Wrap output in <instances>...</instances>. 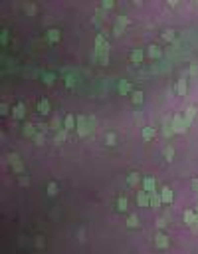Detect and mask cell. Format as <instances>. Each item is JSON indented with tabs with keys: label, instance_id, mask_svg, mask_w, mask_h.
Instances as JSON below:
<instances>
[{
	"label": "cell",
	"instance_id": "cell-12",
	"mask_svg": "<svg viewBox=\"0 0 198 254\" xmlns=\"http://www.w3.org/2000/svg\"><path fill=\"white\" fill-rule=\"evenodd\" d=\"M143 137H145V139H152V137H155V129H152V127H145V129H143Z\"/></svg>",
	"mask_w": 198,
	"mask_h": 254
},
{
	"label": "cell",
	"instance_id": "cell-8",
	"mask_svg": "<svg viewBox=\"0 0 198 254\" xmlns=\"http://www.w3.org/2000/svg\"><path fill=\"white\" fill-rule=\"evenodd\" d=\"M160 201H163V199H160L158 194H155V193H149V202H151L152 207H158V205H160Z\"/></svg>",
	"mask_w": 198,
	"mask_h": 254
},
{
	"label": "cell",
	"instance_id": "cell-24",
	"mask_svg": "<svg viewBox=\"0 0 198 254\" xmlns=\"http://www.w3.org/2000/svg\"><path fill=\"white\" fill-rule=\"evenodd\" d=\"M117 205H119V208H121V210H125V208H127V199H123V197H121V199L117 201Z\"/></svg>",
	"mask_w": 198,
	"mask_h": 254
},
{
	"label": "cell",
	"instance_id": "cell-5",
	"mask_svg": "<svg viewBox=\"0 0 198 254\" xmlns=\"http://www.w3.org/2000/svg\"><path fill=\"white\" fill-rule=\"evenodd\" d=\"M38 111L40 113H48V111H50V103H48L46 99H40L38 101Z\"/></svg>",
	"mask_w": 198,
	"mask_h": 254
},
{
	"label": "cell",
	"instance_id": "cell-9",
	"mask_svg": "<svg viewBox=\"0 0 198 254\" xmlns=\"http://www.w3.org/2000/svg\"><path fill=\"white\" fill-rule=\"evenodd\" d=\"M160 199L165 202H171L172 201V193H171V189H163V193H160Z\"/></svg>",
	"mask_w": 198,
	"mask_h": 254
},
{
	"label": "cell",
	"instance_id": "cell-17",
	"mask_svg": "<svg viewBox=\"0 0 198 254\" xmlns=\"http://www.w3.org/2000/svg\"><path fill=\"white\" fill-rule=\"evenodd\" d=\"M127 224H129V226L131 228H135L139 224V218H137V214H131V216H129V221H127Z\"/></svg>",
	"mask_w": 198,
	"mask_h": 254
},
{
	"label": "cell",
	"instance_id": "cell-22",
	"mask_svg": "<svg viewBox=\"0 0 198 254\" xmlns=\"http://www.w3.org/2000/svg\"><path fill=\"white\" fill-rule=\"evenodd\" d=\"M139 183V175L137 173H131L129 175V185H137Z\"/></svg>",
	"mask_w": 198,
	"mask_h": 254
},
{
	"label": "cell",
	"instance_id": "cell-19",
	"mask_svg": "<svg viewBox=\"0 0 198 254\" xmlns=\"http://www.w3.org/2000/svg\"><path fill=\"white\" fill-rule=\"evenodd\" d=\"M129 89H131V86H129V81H123V83H119V91H121V94H127Z\"/></svg>",
	"mask_w": 198,
	"mask_h": 254
},
{
	"label": "cell",
	"instance_id": "cell-21",
	"mask_svg": "<svg viewBox=\"0 0 198 254\" xmlns=\"http://www.w3.org/2000/svg\"><path fill=\"white\" fill-rule=\"evenodd\" d=\"M73 123H75V119H73V115H67L66 117V129H72Z\"/></svg>",
	"mask_w": 198,
	"mask_h": 254
},
{
	"label": "cell",
	"instance_id": "cell-23",
	"mask_svg": "<svg viewBox=\"0 0 198 254\" xmlns=\"http://www.w3.org/2000/svg\"><path fill=\"white\" fill-rule=\"evenodd\" d=\"M58 193V185L56 183H50V187H48V194H56Z\"/></svg>",
	"mask_w": 198,
	"mask_h": 254
},
{
	"label": "cell",
	"instance_id": "cell-10",
	"mask_svg": "<svg viewBox=\"0 0 198 254\" xmlns=\"http://www.w3.org/2000/svg\"><path fill=\"white\" fill-rule=\"evenodd\" d=\"M48 38H50L52 42H58V40H59V30H56V28H52V30L48 32Z\"/></svg>",
	"mask_w": 198,
	"mask_h": 254
},
{
	"label": "cell",
	"instance_id": "cell-6",
	"mask_svg": "<svg viewBox=\"0 0 198 254\" xmlns=\"http://www.w3.org/2000/svg\"><path fill=\"white\" fill-rule=\"evenodd\" d=\"M143 185H145V191H147V193H155V179H151V177H149V179H145V183H143Z\"/></svg>",
	"mask_w": 198,
	"mask_h": 254
},
{
	"label": "cell",
	"instance_id": "cell-18",
	"mask_svg": "<svg viewBox=\"0 0 198 254\" xmlns=\"http://www.w3.org/2000/svg\"><path fill=\"white\" fill-rule=\"evenodd\" d=\"M163 155H165V159H166V161H171L172 157H174V149H172V147H166Z\"/></svg>",
	"mask_w": 198,
	"mask_h": 254
},
{
	"label": "cell",
	"instance_id": "cell-3",
	"mask_svg": "<svg viewBox=\"0 0 198 254\" xmlns=\"http://www.w3.org/2000/svg\"><path fill=\"white\" fill-rule=\"evenodd\" d=\"M137 202L141 205V207H145V205H149V193L147 191H143V193L137 194Z\"/></svg>",
	"mask_w": 198,
	"mask_h": 254
},
{
	"label": "cell",
	"instance_id": "cell-4",
	"mask_svg": "<svg viewBox=\"0 0 198 254\" xmlns=\"http://www.w3.org/2000/svg\"><path fill=\"white\" fill-rule=\"evenodd\" d=\"M24 113H26V107H24V103H18V105L14 107V117H24Z\"/></svg>",
	"mask_w": 198,
	"mask_h": 254
},
{
	"label": "cell",
	"instance_id": "cell-2",
	"mask_svg": "<svg viewBox=\"0 0 198 254\" xmlns=\"http://www.w3.org/2000/svg\"><path fill=\"white\" fill-rule=\"evenodd\" d=\"M155 244L158 248H166L168 246V238H166L165 234H157V238H155Z\"/></svg>",
	"mask_w": 198,
	"mask_h": 254
},
{
	"label": "cell",
	"instance_id": "cell-26",
	"mask_svg": "<svg viewBox=\"0 0 198 254\" xmlns=\"http://www.w3.org/2000/svg\"><path fill=\"white\" fill-rule=\"evenodd\" d=\"M163 36H165V40H171L172 36H174V32H172V30H166V32L163 34Z\"/></svg>",
	"mask_w": 198,
	"mask_h": 254
},
{
	"label": "cell",
	"instance_id": "cell-25",
	"mask_svg": "<svg viewBox=\"0 0 198 254\" xmlns=\"http://www.w3.org/2000/svg\"><path fill=\"white\" fill-rule=\"evenodd\" d=\"M105 141L109 143V145H113V143H115V135H113V133H109V135L105 137Z\"/></svg>",
	"mask_w": 198,
	"mask_h": 254
},
{
	"label": "cell",
	"instance_id": "cell-16",
	"mask_svg": "<svg viewBox=\"0 0 198 254\" xmlns=\"http://www.w3.org/2000/svg\"><path fill=\"white\" fill-rule=\"evenodd\" d=\"M176 91H178V94H186V81L184 80H180L176 83Z\"/></svg>",
	"mask_w": 198,
	"mask_h": 254
},
{
	"label": "cell",
	"instance_id": "cell-7",
	"mask_svg": "<svg viewBox=\"0 0 198 254\" xmlns=\"http://www.w3.org/2000/svg\"><path fill=\"white\" fill-rule=\"evenodd\" d=\"M77 121H79V135H85L87 131H89V127L85 125V121H87V119H85V117H79Z\"/></svg>",
	"mask_w": 198,
	"mask_h": 254
},
{
	"label": "cell",
	"instance_id": "cell-20",
	"mask_svg": "<svg viewBox=\"0 0 198 254\" xmlns=\"http://www.w3.org/2000/svg\"><path fill=\"white\" fill-rule=\"evenodd\" d=\"M131 99H133V103H141V101H143V94H141V91H135Z\"/></svg>",
	"mask_w": 198,
	"mask_h": 254
},
{
	"label": "cell",
	"instance_id": "cell-14",
	"mask_svg": "<svg viewBox=\"0 0 198 254\" xmlns=\"http://www.w3.org/2000/svg\"><path fill=\"white\" fill-rule=\"evenodd\" d=\"M10 161L14 163V167H16V171H22V163H20L18 155H10Z\"/></svg>",
	"mask_w": 198,
	"mask_h": 254
},
{
	"label": "cell",
	"instance_id": "cell-13",
	"mask_svg": "<svg viewBox=\"0 0 198 254\" xmlns=\"http://www.w3.org/2000/svg\"><path fill=\"white\" fill-rule=\"evenodd\" d=\"M131 60L135 62V64H139V62L143 60V52H141V50H135V52L131 54Z\"/></svg>",
	"mask_w": 198,
	"mask_h": 254
},
{
	"label": "cell",
	"instance_id": "cell-1",
	"mask_svg": "<svg viewBox=\"0 0 198 254\" xmlns=\"http://www.w3.org/2000/svg\"><path fill=\"white\" fill-rule=\"evenodd\" d=\"M186 127H188V123H186L180 115H176L174 119H172V131H176V133H182V131H186Z\"/></svg>",
	"mask_w": 198,
	"mask_h": 254
},
{
	"label": "cell",
	"instance_id": "cell-15",
	"mask_svg": "<svg viewBox=\"0 0 198 254\" xmlns=\"http://www.w3.org/2000/svg\"><path fill=\"white\" fill-rule=\"evenodd\" d=\"M194 111H196L194 107H188V111H186V117H184V121H186V123H188V125H190L192 117H194Z\"/></svg>",
	"mask_w": 198,
	"mask_h": 254
},
{
	"label": "cell",
	"instance_id": "cell-28",
	"mask_svg": "<svg viewBox=\"0 0 198 254\" xmlns=\"http://www.w3.org/2000/svg\"><path fill=\"white\" fill-rule=\"evenodd\" d=\"M192 189H194V191H198V179L192 181Z\"/></svg>",
	"mask_w": 198,
	"mask_h": 254
},
{
	"label": "cell",
	"instance_id": "cell-11",
	"mask_svg": "<svg viewBox=\"0 0 198 254\" xmlns=\"http://www.w3.org/2000/svg\"><path fill=\"white\" fill-rule=\"evenodd\" d=\"M149 56H151V58H158V56H160V48L158 46H149Z\"/></svg>",
	"mask_w": 198,
	"mask_h": 254
},
{
	"label": "cell",
	"instance_id": "cell-29",
	"mask_svg": "<svg viewBox=\"0 0 198 254\" xmlns=\"http://www.w3.org/2000/svg\"><path fill=\"white\" fill-rule=\"evenodd\" d=\"M196 213H198V207H196Z\"/></svg>",
	"mask_w": 198,
	"mask_h": 254
},
{
	"label": "cell",
	"instance_id": "cell-27",
	"mask_svg": "<svg viewBox=\"0 0 198 254\" xmlns=\"http://www.w3.org/2000/svg\"><path fill=\"white\" fill-rule=\"evenodd\" d=\"M24 135H32V125H26V127H24Z\"/></svg>",
	"mask_w": 198,
	"mask_h": 254
}]
</instances>
